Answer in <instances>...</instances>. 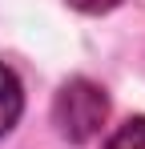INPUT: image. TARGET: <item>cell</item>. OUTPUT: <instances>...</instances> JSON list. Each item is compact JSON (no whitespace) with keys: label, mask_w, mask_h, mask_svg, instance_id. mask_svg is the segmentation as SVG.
I'll list each match as a JSON object with an SVG mask.
<instances>
[{"label":"cell","mask_w":145,"mask_h":149,"mask_svg":"<svg viewBox=\"0 0 145 149\" xmlns=\"http://www.w3.org/2000/svg\"><path fill=\"white\" fill-rule=\"evenodd\" d=\"M105 117H109V97L101 85L85 81V77H72L69 85H61V93L52 101V121L61 129V137H69V141L97 137Z\"/></svg>","instance_id":"1"},{"label":"cell","mask_w":145,"mask_h":149,"mask_svg":"<svg viewBox=\"0 0 145 149\" xmlns=\"http://www.w3.org/2000/svg\"><path fill=\"white\" fill-rule=\"evenodd\" d=\"M20 109H24V93H20V81L12 69L0 65V137L20 121Z\"/></svg>","instance_id":"2"},{"label":"cell","mask_w":145,"mask_h":149,"mask_svg":"<svg viewBox=\"0 0 145 149\" xmlns=\"http://www.w3.org/2000/svg\"><path fill=\"white\" fill-rule=\"evenodd\" d=\"M105 149H145V117H133V121H125L105 141Z\"/></svg>","instance_id":"3"},{"label":"cell","mask_w":145,"mask_h":149,"mask_svg":"<svg viewBox=\"0 0 145 149\" xmlns=\"http://www.w3.org/2000/svg\"><path fill=\"white\" fill-rule=\"evenodd\" d=\"M77 12H109V8H117L121 0H69Z\"/></svg>","instance_id":"4"}]
</instances>
